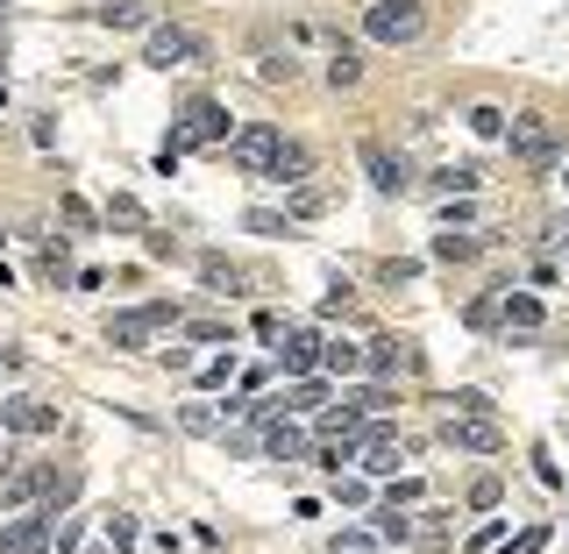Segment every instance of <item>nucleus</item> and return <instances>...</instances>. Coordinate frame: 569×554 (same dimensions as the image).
<instances>
[{
	"label": "nucleus",
	"mask_w": 569,
	"mask_h": 554,
	"mask_svg": "<svg viewBox=\"0 0 569 554\" xmlns=\"http://www.w3.org/2000/svg\"><path fill=\"white\" fill-rule=\"evenodd\" d=\"M499 327H505V335H542V298H534V292H505L499 298Z\"/></svg>",
	"instance_id": "f3484780"
},
{
	"label": "nucleus",
	"mask_w": 569,
	"mask_h": 554,
	"mask_svg": "<svg viewBox=\"0 0 569 554\" xmlns=\"http://www.w3.org/2000/svg\"><path fill=\"white\" fill-rule=\"evenodd\" d=\"M321 370L327 377H356V370H364V349H356V341H321Z\"/></svg>",
	"instance_id": "393cba45"
},
{
	"label": "nucleus",
	"mask_w": 569,
	"mask_h": 554,
	"mask_svg": "<svg viewBox=\"0 0 569 554\" xmlns=\"http://www.w3.org/2000/svg\"><path fill=\"white\" fill-rule=\"evenodd\" d=\"M36 271L51 278V284H65L71 278V257H65V235H57V242H43V257H36Z\"/></svg>",
	"instance_id": "473e14b6"
},
{
	"label": "nucleus",
	"mask_w": 569,
	"mask_h": 554,
	"mask_svg": "<svg viewBox=\"0 0 569 554\" xmlns=\"http://www.w3.org/2000/svg\"><path fill=\"white\" fill-rule=\"evenodd\" d=\"M57 221H65L71 235H93V228H100V214H93V206L79 200V192H65V200H57Z\"/></svg>",
	"instance_id": "c756f323"
},
{
	"label": "nucleus",
	"mask_w": 569,
	"mask_h": 554,
	"mask_svg": "<svg viewBox=\"0 0 569 554\" xmlns=\"http://www.w3.org/2000/svg\"><path fill=\"white\" fill-rule=\"evenodd\" d=\"M399 462H406V433L384 427V419H370L364 441H356V470L364 476H399Z\"/></svg>",
	"instance_id": "0eeeda50"
},
{
	"label": "nucleus",
	"mask_w": 569,
	"mask_h": 554,
	"mask_svg": "<svg viewBox=\"0 0 569 554\" xmlns=\"http://www.w3.org/2000/svg\"><path fill=\"white\" fill-rule=\"evenodd\" d=\"M378 547V533H335V554H370Z\"/></svg>",
	"instance_id": "79ce46f5"
},
{
	"label": "nucleus",
	"mask_w": 569,
	"mask_h": 554,
	"mask_svg": "<svg viewBox=\"0 0 569 554\" xmlns=\"http://www.w3.org/2000/svg\"><path fill=\"white\" fill-rule=\"evenodd\" d=\"M462 320H470V327H499V298H470V306H462Z\"/></svg>",
	"instance_id": "ea45409f"
},
{
	"label": "nucleus",
	"mask_w": 569,
	"mask_h": 554,
	"mask_svg": "<svg viewBox=\"0 0 569 554\" xmlns=\"http://www.w3.org/2000/svg\"><path fill=\"white\" fill-rule=\"evenodd\" d=\"M100 335H108V349H149V335H157V327H149L143 313H108V327H100Z\"/></svg>",
	"instance_id": "6ab92c4d"
},
{
	"label": "nucleus",
	"mask_w": 569,
	"mask_h": 554,
	"mask_svg": "<svg viewBox=\"0 0 569 554\" xmlns=\"http://www.w3.org/2000/svg\"><path fill=\"white\" fill-rule=\"evenodd\" d=\"M100 221H108V228H129V235H143V228H149V206L136 200V192H114V200H108V214H100Z\"/></svg>",
	"instance_id": "4be33fe9"
},
{
	"label": "nucleus",
	"mask_w": 569,
	"mask_h": 554,
	"mask_svg": "<svg viewBox=\"0 0 569 554\" xmlns=\"http://www.w3.org/2000/svg\"><path fill=\"white\" fill-rule=\"evenodd\" d=\"M477 249H484V242H477V235H462V228H442V235H434V242H427V257H434V263H470Z\"/></svg>",
	"instance_id": "5701e85b"
},
{
	"label": "nucleus",
	"mask_w": 569,
	"mask_h": 554,
	"mask_svg": "<svg viewBox=\"0 0 569 554\" xmlns=\"http://www.w3.org/2000/svg\"><path fill=\"white\" fill-rule=\"evenodd\" d=\"M442 228H470V192H448L442 200Z\"/></svg>",
	"instance_id": "e433bc0d"
},
{
	"label": "nucleus",
	"mask_w": 569,
	"mask_h": 554,
	"mask_svg": "<svg viewBox=\"0 0 569 554\" xmlns=\"http://www.w3.org/2000/svg\"><path fill=\"white\" fill-rule=\"evenodd\" d=\"M200 284H207V292H221V298H228V292H243V271H235L228 257H214V249H207V257H200Z\"/></svg>",
	"instance_id": "b1692460"
},
{
	"label": "nucleus",
	"mask_w": 569,
	"mask_h": 554,
	"mask_svg": "<svg viewBox=\"0 0 569 554\" xmlns=\"http://www.w3.org/2000/svg\"><path fill=\"white\" fill-rule=\"evenodd\" d=\"M364 36L384 43V50H406V43L427 36V8H421V0H370V8H364Z\"/></svg>",
	"instance_id": "f257e3e1"
},
{
	"label": "nucleus",
	"mask_w": 569,
	"mask_h": 554,
	"mask_svg": "<svg viewBox=\"0 0 569 554\" xmlns=\"http://www.w3.org/2000/svg\"><path fill=\"white\" fill-rule=\"evenodd\" d=\"M278 143H284V128H271V122H243L228 143V157H235V171H249V178H271V157H278Z\"/></svg>",
	"instance_id": "423d86ee"
},
{
	"label": "nucleus",
	"mask_w": 569,
	"mask_h": 554,
	"mask_svg": "<svg viewBox=\"0 0 569 554\" xmlns=\"http://www.w3.org/2000/svg\"><path fill=\"white\" fill-rule=\"evenodd\" d=\"M271 178H278V185H313V149L306 143H278Z\"/></svg>",
	"instance_id": "a211bd4d"
},
{
	"label": "nucleus",
	"mask_w": 569,
	"mask_h": 554,
	"mask_svg": "<svg viewBox=\"0 0 569 554\" xmlns=\"http://www.w3.org/2000/svg\"><path fill=\"white\" fill-rule=\"evenodd\" d=\"M235 377V355H214V363H200V392H228Z\"/></svg>",
	"instance_id": "f704fd0d"
},
{
	"label": "nucleus",
	"mask_w": 569,
	"mask_h": 554,
	"mask_svg": "<svg viewBox=\"0 0 569 554\" xmlns=\"http://www.w3.org/2000/svg\"><path fill=\"white\" fill-rule=\"evenodd\" d=\"M278 363H284V377H313V370H321V335H313V327H284Z\"/></svg>",
	"instance_id": "9b49d317"
},
{
	"label": "nucleus",
	"mask_w": 569,
	"mask_h": 554,
	"mask_svg": "<svg viewBox=\"0 0 569 554\" xmlns=\"http://www.w3.org/2000/svg\"><path fill=\"white\" fill-rule=\"evenodd\" d=\"M499 498H505L499 476H477V484H470V512H499Z\"/></svg>",
	"instance_id": "72a5a7b5"
},
{
	"label": "nucleus",
	"mask_w": 569,
	"mask_h": 554,
	"mask_svg": "<svg viewBox=\"0 0 569 554\" xmlns=\"http://www.w3.org/2000/svg\"><path fill=\"white\" fill-rule=\"evenodd\" d=\"M257 79L264 86H292L299 79V57L292 50H257Z\"/></svg>",
	"instance_id": "bb28decb"
},
{
	"label": "nucleus",
	"mask_w": 569,
	"mask_h": 554,
	"mask_svg": "<svg viewBox=\"0 0 569 554\" xmlns=\"http://www.w3.org/2000/svg\"><path fill=\"white\" fill-rule=\"evenodd\" d=\"M29 498H36V470H0V512H14Z\"/></svg>",
	"instance_id": "cd10ccee"
},
{
	"label": "nucleus",
	"mask_w": 569,
	"mask_h": 554,
	"mask_svg": "<svg viewBox=\"0 0 569 554\" xmlns=\"http://www.w3.org/2000/svg\"><path fill=\"white\" fill-rule=\"evenodd\" d=\"M499 533H505V519H484V527H477V541H470V547H477V554H484V547H499Z\"/></svg>",
	"instance_id": "49530a36"
},
{
	"label": "nucleus",
	"mask_w": 569,
	"mask_h": 554,
	"mask_svg": "<svg viewBox=\"0 0 569 554\" xmlns=\"http://www.w3.org/2000/svg\"><path fill=\"white\" fill-rule=\"evenodd\" d=\"M448 412H499V398H491V392H456Z\"/></svg>",
	"instance_id": "4c0bfd02"
},
{
	"label": "nucleus",
	"mask_w": 569,
	"mask_h": 554,
	"mask_svg": "<svg viewBox=\"0 0 569 554\" xmlns=\"http://www.w3.org/2000/svg\"><path fill=\"white\" fill-rule=\"evenodd\" d=\"M356 163H364V178L384 192V200H399V192L413 185V171H406V157H399L392 143H378V136H364L356 143Z\"/></svg>",
	"instance_id": "6e6552de"
},
{
	"label": "nucleus",
	"mask_w": 569,
	"mask_h": 554,
	"mask_svg": "<svg viewBox=\"0 0 569 554\" xmlns=\"http://www.w3.org/2000/svg\"><path fill=\"white\" fill-rule=\"evenodd\" d=\"M477 185H484L477 163H442V171H434V192H442V200H448V192H477Z\"/></svg>",
	"instance_id": "c85d7f7f"
},
{
	"label": "nucleus",
	"mask_w": 569,
	"mask_h": 554,
	"mask_svg": "<svg viewBox=\"0 0 569 554\" xmlns=\"http://www.w3.org/2000/svg\"><path fill=\"white\" fill-rule=\"evenodd\" d=\"M264 455L271 462H313V433L292 427V419H271V427H264Z\"/></svg>",
	"instance_id": "ddd939ff"
},
{
	"label": "nucleus",
	"mask_w": 569,
	"mask_h": 554,
	"mask_svg": "<svg viewBox=\"0 0 569 554\" xmlns=\"http://www.w3.org/2000/svg\"><path fill=\"white\" fill-rule=\"evenodd\" d=\"M235 128H228V108H221V100H186V114H178V149H214V143H228Z\"/></svg>",
	"instance_id": "39448f33"
},
{
	"label": "nucleus",
	"mask_w": 569,
	"mask_h": 554,
	"mask_svg": "<svg viewBox=\"0 0 569 554\" xmlns=\"http://www.w3.org/2000/svg\"><path fill=\"white\" fill-rule=\"evenodd\" d=\"M243 228H249V235H292V214H271V206H249V214H243Z\"/></svg>",
	"instance_id": "2f4dec72"
},
{
	"label": "nucleus",
	"mask_w": 569,
	"mask_h": 554,
	"mask_svg": "<svg viewBox=\"0 0 569 554\" xmlns=\"http://www.w3.org/2000/svg\"><path fill=\"white\" fill-rule=\"evenodd\" d=\"M542 547H548V527H527V533H520V541L505 547V554H542Z\"/></svg>",
	"instance_id": "37998d69"
},
{
	"label": "nucleus",
	"mask_w": 569,
	"mask_h": 554,
	"mask_svg": "<svg viewBox=\"0 0 569 554\" xmlns=\"http://www.w3.org/2000/svg\"><path fill=\"white\" fill-rule=\"evenodd\" d=\"M321 406H327L321 377H292V384H284V412H321Z\"/></svg>",
	"instance_id": "a878e982"
},
{
	"label": "nucleus",
	"mask_w": 569,
	"mask_h": 554,
	"mask_svg": "<svg viewBox=\"0 0 569 554\" xmlns=\"http://www.w3.org/2000/svg\"><path fill=\"white\" fill-rule=\"evenodd\" d=\"M93 22L100 29H157L164 14H157V0H108V8H93Z\"/></svg>",
	"instance_id": "2eb2a0df"
},
{
	"label": "nucleus",
	"mask_w": 569,
	"mask_h": 554,
	"mask_svg": "<svg viewBox=\"0 0 569 554\" xmlns=\"http://www.w3.org/2000/svg\"><path fill=\"white\" fill-rule=\"evenodd\" d=\"M108 547H114V554L136 547V519H129V512H108Z\"/></svg>",
	"instance_id": "c9c22d12"
},
{
	"label": "nucleus",
	"mask_w": 569,
	"mask_h": 554,
	"mask_svg": "<svg viewBox=\"0 0 569 554\" xmlns=\"http://www.w3.org/2000/svg\"><path fill=\"white\" fill-rule=\"evenodd\" d=\"M186 335L192 341H235V327L228 320H186Z\"/></svg>",
	"instance_id": "58836bf2"
},
{
	"label": "nucleus",
	"mask_w": 569,
	"mask_h": 554,
	"mask_svg": "<svg viewBox=\"0 0 569 554\" xmlns=\"http://www.w3.org/2000/svg\"><path fill=\"white\" fill-rule=\"evenodd\" d=\"M327 86H335V93L364 86V50H356V43H335V57H327Z\"/></svg>",
	"instance_id": "412c9836"
},
{
	"label": "nucleus",
	"mask_w": 569,
	"mask_h": 554,
	"mask_svg": "<svg viewBox=\"0 0 569 554\" xmlns=\"http://www.w3.org/2000/svg\"><path fill=\"white\" fill-rule=\"evenodd\" d=\"M257 341H271V349L284 341V320H278V313H257Z\"/></svg>",
	"instance_id": "a18cd8bd"
},
{
	"label": "nucleus",
	"mask_w": 569,
	"mask_h": 554,
	"mask_svg": "<svg viewBox=\"0 0 569 554\" xmlns=\"http://www.w3.org/2000/svg\"><path fill=\"white\" fill-rule=\"evenodd\" d=\"M0 554H51V512H22L0 527Z\"/></svg>",
	"instance_id": "1a4fd4ad"
},
{
	"label": "nucleus",
	"mask_w": 569,
	"mask_h": 554,
	"mask_svg": "<svg viewBox=\"0 0 569 554\" xmlns=\"http://www.w3.org/2000/svg\"><path fill=\"white\" fill-rule=\"evenodd\" d=\"M364 370L370 377H399V370H421V349H413V341H399V335H378L364 349Z\"/></svg>",
	"instance_id": "9d476101"
},
{
	"label": "nucleus",
	"mask_w": 569,
	"mask_h": 554,
	"mask_svg": "<svg viewBox=\"0 0 569 554\" xmlns=\"http://www.w3.org/2000/svg\"><path fill=\"white\" fill-rule=\"evenodd\" d=\"M413 547H427V554H448L456 547V512H413Z\"/></svg>",
	"instance_id": "dca6fc26"
},
{
	"label": "nucleus",
	"mask_w": 569,
	"mask_h": 554,
	"mask_svg": "<svg viewBox=\"0 0 569 554\" xmlns=\"http://www.w3.org/2000/svg\"><path fill=\"white\" fill-rule=\"evenodd\" d=\"M321 206H327V192H321V185H292V200H284V214H292V221H313V214H321Z\"/></svg>",
	"instance_id": "7c9ffc66"
},
{
	"label": "nucleus",
	"mask_w": 569,
	"mask_h": 554,
	"mask_svg": "<svg viewBox=\"0 0 569 554\" xmlns=\"http://www.w3.org/2000/svg\"><path fill=\"white\" fill-rule=\"evenodd\" d=\"M136 313H143L149 327H178V306H164V298H157V306H136Z\"/></svg>",
	"instance_id": "c03bdc74"
},
{
	"label": "nucleus",
	"mask_w": 569,
	"mask_h": 554,
	"mask_svg": "<svg viewBox=\"0 0 569 554\" xmlns=\"http://www.w3.org/2000/svg\"><path fill=\"white\" fill-rule=\"evenodd\" d=\"M0 242H8V235H0Z\"/></svg>",
	"instance_id": "de8ad7c7"
},
{
	"label": "nucleus",
	"mask_w": 569,
	"mask_h": 554,
	"mask_svg": "<svg viewBox=\"0 0 569 554\" xmlns=\"http://www.w3.org/2000/svg\"><path fill=\"white\" fill-rule=\"evenodd\" d=\"M442 441L456 455H499L505 427H499V412H442Z\"/></svg>",
	"instance_id": "20e7f679"
},
{
	"label": "nucleus",
	"mask_w": 569,
	"mask_h": 554,
	"mask_svg": "<svg viewBox=\"0 0 569 554\" xmlns=\"http://www.w3.org/2000/svg\"><path fill=\"white\" fill-rule=\"evenodd\" d=\"M0 370H8V363H0Z\"/></svg>",
	"instance_id": "09e8293b"
},
{
	"label": "nucleus",
	"mask_w": 569,
	"mask_h": 554,
	"mask_svg": "<svg viewBox=\"0 0 569 554\" xmlns=\"http://www.w3.org/2000/svg\"><path fill=\"white\" fill-rule=\"evenodd\" d=\"M235 419L228 406H214V398H192V406H178V433H192V441H221Z\"/></svg>",
	"instance_id": "f8f14e48"
},
{
	"label": "nucleus",
	"mask_w": 569,
	"mask_h": 554,
	"mask_svg": "<svg viewBox=\"0 0 569 554\" xmlns=\"http://www.w3.org/2000/svg\"><path fill=\"white\" fill-rule=\"evenodd\" d=\"M505 149H513L527 171H548L562 157V128L548 114H505Z\"/></svg>",
	"instance_id": "f03ea898"
},
{
	"label": "nucleus",
	"mask_w": 569,
	"mask_h": 554,
	"mask_svg": "<svg viewBox=\"0 0 569 554\" xmlns=\"http://www.w3.org/2000/svg\"><path fill=\"white\" fill-rule=\"evenodd\" d=\"M370 533L392 541V547H413V512L406 505H378V512H370Z\"/></svg>",
	"instance_id": "aec40b11"
},
{
	"label": "nucleus",
	"mask_w": 569,
	"mask_h": 554,
	"mask_svg": "<svg viewBox=\"0 0 569 554\" xmlns=\"http://www.w3.org/2000/svg\"><path fill=\"white\" fill-rule=\"evenodd\" d=\"M470 128L477 136H505V114L499 108H470Z\"/></svg>",
	"instance_id": "a19ab883"
},
{
	"label": "nucleus",
	"mask_w": 569,
	"mask_h": 554,
	"mask_svg": "<svg viewBox=\"0 0 569 554\" xmlns=\"http://www.w3.org/2000/svg\"><path fill=\"white\" fill-rule=\"evenodd\" d=\"M0 427L8 433H57V406H43V398H8V406H0Z\"/></svg>",
	"instance_id": "4468645a"
},
{
	"label": "nucleus",
	"mask_w": 569,
	"mask_h": 554,
	"mask_svg": "<svg viewBox=\"0 0 569 554\" xmlns=\"http://www.w3.org/2000/svg\"><path fill=\"white\" fill-rule=\"evenodd\" d=\"M143 65L149 71H178V65H207V36L200 29H186V22H157V29H143Z\"/></svg>",
	"instance_id": "7ed1b4c3"
}]
</instances>
